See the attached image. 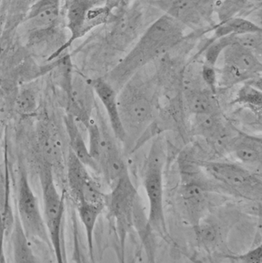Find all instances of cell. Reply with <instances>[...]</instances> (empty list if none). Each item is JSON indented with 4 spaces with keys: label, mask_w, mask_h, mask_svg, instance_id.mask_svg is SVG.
Listing matches in <instances>:
<instances>
[{
    "label": "cell",
    "mask_w": 262,
    "mask_h": 263,
    "mask_svg": "<svg viewBox=\"0 0 262 263\" xmlns=\"http://www.w3.org/2000/svg\"><path fill=\"white\" fill-rule=\"evenodd\" d=\"M184 29L168 14L160 16L142 32L129 52L104 79L118 92L140 69L181 44L186 39Z\"/></svg>",
    "instance_id": "6da1fadb"
},
{
    "label": "cell",
    "mask_w": 262,
    "mask_h": 263,
    "mask_svg": "<svg viewBox=\"0 0 262 263\" xmlns=\"http://www.w3.org/2000/svg\"><path fill=\"white\" fill-rule=\"evenodd\" d=\"M152 86L135 74L118 94V107L125 132V142L135 145L153 123L155 99Z\"/></svg>",
    "instance_id": "7a4b0ae2"
},
{
    "label": "cell",
    "mask_w": 262,
    "mask_h": 263,
    "mask_svg": "<svg viewBox=\"0 0 262 263\" xmlns=\"http://www.w3.org/2000/svg\"><path fill=\"white\" fill-rule=\"evenodd\" d=\"M166 148L163 137L152 142L146 159L143 187L148 201L147 229L160 236L168 234L164 208V168Z\"/></svg>",
    "instance_id": "3957f363"
},
{
    "label": "cell",
    "mask_w": 262,
    "mask_h": 263,
    "mask_svg": "<svg viewBox=\"0 0 262 263\" xmlns=\"http://www.w3.org/2000/svg\"><path fill=\"white\" fill-rule=\"evenodd\" d=\"M40 181L42 190L43 216L58 263H66L62 252V232L64 224V197L59 193L51 167L42 164L40 168Z\"/></svg>",
    "instance_id": "277c9868"
},
{
    "label": "cell",
    "mask_w": 262,
    "mask_h": 263,
    "mask_svg": "<svg viewBox=\"0 0 262 263\" xmlns=\"http://www.w3.org/2000/svg\"><path fill=\"white\" fill-rule=\"evenodd\" d=\"M140 204H141L140 195L127 172L112 187L110 194L107 196L106 204L121 241V260L124 259L127 233L133 227L135 211Z\"/></svg>",
    "instance_id": "5b68a950"
},
{
    "label": "cell",
    "mask_w": 262,
    "mask_h": 263,
    "mask_svg": "<svg viewBox=\"0 0 262 263\" xmlns=\"http://www.w3.org/2000/svg\"><path fill=\"white\" fill-rule=\"evenodd\" d=\"M207 174L216 182L246 198H255L261 193L258 174L239 163L222 161L201 162Z\"/></svg>",
    "instance_id": "8992f818"
},
{
    "label": "cell",
    "mask_w": 262,
    "mask_h": 263,
    "mask_svg": "<svg viewBox=\"0 0 262 263\" xmlns=\"http://www.w3.org/2000/svg\"><path fill=\"white\" fill-rule=\"evenodd\" d=\"M17 216L24 233L29 240L44 242L50 246L43 213L33 193L27 174L21 172L17 195Z\"/></svg>",
    "instance_id": "52a82bcc"
},
{
    "label": "cell",
    "mask_w": 262,
    "mask_h": 263,
    "mask_svg": "<svg viewBox=\"0 0 262 263\" xmlns=\"http://www.w3.org/2000/svg\"><path fill=\"white\" fill-rule=\"evenodd\" d=\"M98 124L102 132V150L99 161L100 174H103L106 183L113 187L118 180L128 172V167L118 147V140L110 127H107L104 121L102 120L100 115Z\"/></svg>",
    "instance_id": "ba28073f"
},
{
    "label": "cell",
    "mask_w": 262,
    "mask_h": 263,
    "mask_svg": "<svg viewBox=\"0 0 262 263\" xmlns=\"http://www.w3.org/2000/svg\"><path fill=\"white\" fill-rule=\"evenodd\" d=\"M68 99V113L87 127L96 105V93L91 82L74 76L65 90Z\"/></svg>",
    "instance_id": "9c48e42d"
},
{
    "label": "cell",
    "mask_w": 262,
    "mask_h": 263,
    "mask_svg": "<svg viewBox=\"0 0 262 263\" xmlns=\"http://www.w3.org/2000/svg\"><path fill=\"white\" fill-rule=\"evenodd\" d=\"M207 187L195 178H183L178 201L183 217L194 229L204 218L207 205Z\"/></svg>",
    "instance_id": "30bf717a"
},
{
    "label": "cell",
    "mask_w": 262,
    "mask_h": 263,
    "mask_svg": "<svg viewBox=\"0 0 262 263\" xmlns=\"http://www.w3.org/2000/svg\"><path fill=\"white\" fill-rule=\"evenodd\" d=\"M61 4L62 0H38L24 18L26 30L32 33L55 28L60 17Z\"/></svg>",
    "instance_id": "8fae6325"
},
{
    "label": "cell",
    "mask_w": 262,
    "mask_h": 263,
    "mask_svg": "<svg viewBox=\"0 0 262 263\" xmlns=\"http://www.w3.org/2000/svg\"><path fill=\"white\" fill-rule=\"evenodd\" d=\"M228 152L238 163L246 167L259 166L261 164V138L237 131L226 144Z\"/></svg>",
    "instance_id": "7c38bea8"
},
{
    "label": "cell",
    "mask_w": 262,
    "mask_h": 263,
    "mask_svg": "<svg viewBox=\"0 0 262 263\" xmlns=\"http://www.w3.org/2000/svg\"><path fill=\"white\" fill-rule=\"evenodd\" d=\"M91 85L96 97L103 103L114 135L118 141L124 143L126 136L120 116L118 92L104 78H98L91 81Z\"/></svg>",
    "instance_id": "4fadbf2b"
},
{
    "label": "cell",
    "mask_w": 262,
    "mask_h": 263,
    "mask_svg": "<svg viewBox=\"0 0 262 263\" xmlns=\"http://www.w3.org/2000/svg\"><path fill=\"white\" fill-rule=\"evenodd\" d=\"M220 58L223 65L240 71L241 73L252 79H257L260 77L261 63L258 54L238 44L236 41L226 47Z\"/></svg>",
    "instance_id": "5bb4252c"
},
{
    "label": "cell",
    "mask_w": 262,
    "mask_h": 263,
    "mask_svg": "<svg viewBox=\"0 0 262 263\" xmlns=\"http://www.w3.org/2000/svg\"><path fill=\"white\" fill-rule=\"evenodd\" d=\"M36 137L44 162L51 169H60L64 162L62 145L51 124L41 121L36 127Z\"/></svg>",
    "instance_id": "9a60e30c"
},
{
    "label": "cell",
    "mask_w": 262,
    "mask_h": 263,
    "mask_svg": "<svg viewBox=\"0 0 262 263\" xmlns=\"http://www.w3.org/2000/svg\"><path fill=\"white\" fill-rule=\"evenodd\" d=\"M183 105L192 115L220 113L216 95L210 90L188 88L183 93Z\"/></svg>",
    "instance_id": "2e32d148"
},
{
    "label": "cell",
    "mask_w": 262,
    "mask_h": 263,
    "mask_svg": "<svg viewBox=\"0 0 262 263\" xmlns=\"http://www.w3.org/2000/svg\"><path fill=\"white\" fill-rule=\"evenodd\" d=\"M65 127L69 140V150L76 155L77 158L88 169L96 173H100L99 165L91 158L88 147L83 137L78 125V121L69 114L64 118Z\"/></svg>",
    "instance_id": "e0dca14e"
},
{
    "label": "cell",
    "mask_w": 262,
    "mask_h": 263,
    "mask_svg": "<svg viewBox=\"0 0 262 263\" xmlns=\"http://www.w3.org/2000/svg\"><path fill=\"white\" fill-rule=\"evenodd\" d=\"M221 113L192 115L194 134L212 141H218L227 135V126Z\"/></svg>",
    "instance_id": "ac0fdd59"
},
{
    "label": "cell",
    "mask_w": 262,
    "mask_h": 263,
    "mask_svg": "<svg viewBox=\"0 0 262 263\" xmlns=\"http://www.w3.org/2000/svg\"><path fill=\"white\" fill-rule=\"evenodd\" d=\"M11 245L14 263H40L34 253L30 240L24 233L17 216L12 224Z\"/></svg>",
    "instance_id": "d6986e66"
},
{
    "label": "cell",
    "mask_w": 262,
    "mask_h": 263,
    "mask_svg": "<svg viewBox=\"0 0 262 263\" xmlns=\"http://www.w3.org/2000/svg\"><path fill=\"white\" fill-rule=\"evenodd\" d=\"M66 179L71 196L74 202L79 200L83 187L91 177L87 168L70 150L66 159Z\"/></svg>",
    "instance_id": "ffe728a7"
},
{
    "label": "cell",
    "mask_w": 262,
    "mask_h": 263,
    "mask_svg": "<svg viewBox=\"0 0 262 263\" xmlns=\"http://www.w3.org/2000/svg\"><path fill=\"white\" fill-rule=\"evenodd\" d=\"M78 216L84 226L87 238V246L89 250L90 255L93 259V249H94V232L96 222L99 215L103 212L104 206L91 204L84 201L76 202Z\"/></svg>",
    "instance_id": "44dd1931"
},
{
    "label": "cell",
    "mask_w": 262,
    "mask_h": 263,
    "mask_svg": "<svg viewBox=\"0 0 262 263\" xmlns=\"http://www.w3.org/2000/svg\"><path fill=\"white\" fill-rule=\"evenodd\" d=\"M198 241L205 249L215 248L222 236L221 229L217 223L202 219L195 228Z\"/></svg>",
    "instance_id": "7402d4cb"
},
{
    "label": "cell",
    "mask_w": 262,
    "mask_h": 263,
    "mask_svg": "<svg viewBox=\"0 0 262 263\" xmlns=\"http://www.w3.org/2000/svg\"><path fill=\"white\" fill-rule=\"evenodd\" d=\"M258 81L259 78H257L244 83L242 88L237 93L236 98L234 100L233 103L247 105L253 108L260 109L262 105L261 90L255 85V82Z\"/></svg>",
    "instance_id": "603a6c76"
},
{
    "label": "cell",
    "mask_w": 262,
    "mask_h": 263,
    "mask_svg": "<svg viewBox=\"0 0 262 263\" xmlns=\"http://www.w3.org/2000/svg\"><path fill=\"white\" fill-rule=\"evenodd\" d=\"M88 134V151L91 158L99 165L102 150V132L99 124L92 118L86 127Z\"/></svg>",
    "instance_id": "cb8c5ba5"
},
{
    "label": "cell",
    "mask_w": 262,
    "mask_h": 263,
    "mask_svg": "<svg viewBox=\"0 0 262 263\" xmlns=\"http://www.w3.org/2000/svg\"><path fill=\"white\" fill-rule=\"evenodd\" d=\"M37 108V100L35 92L30 88H25L17 95L15 100V109L21 115H31Z\"/></svg>",
    "instance_id": "d4e9b609"
},
{
    "label": "cell",
    "mask_w": 262,
    "mask_h": 263,
    "mask_svg": "<svg viewBox=\"0 0 262 263\" xmlns=\"http://www.w3.org/2000/svg\"><path fill=\"white\" fill-rule=\"evenodd\" d=\"M236 43L241 44L257 54L261 53V32L235 35Z\"/></svg>",
    "instance_id": "484cf974"
},
{
    "label": "cell",
    "mask_w": 262,
    "mask_h": 263,
    "mask_svg": "<svg viewBox=\"0 0 262 263\" xmlns=\"http://www.w3.org/2000/svg\"><path fill=\"white\" fill-rule=\"evenodd\" d=\"M202 81L205 83L209 90L217 94V88H218V76L216 66H210V65L203 63L202 66Z\"/></svg>",
    "instance_id": "4316f807"
},
{
    "label": "cell",
    "mask_w": 262,
    "mask_h": 263,
    "mask_svg": "<svg viewBox=\"0 0 262 263\" xmlns=\"http://www.w3.org/2000/svg\"><path fill=\"white\" fill-rule=\"evenodd\" d=\"M38 0H11L10 14L12 17H22L25 18L27 12Z\"/></svg>",
    "instance_id": "83f0119b"
},
{
    "label": "cell",
    "mask_w": 262,
    "mask_h": 263,
    "mask_svg": "<svg viewBox=\"0 0 262 263\" xmlns=\"http://www.w3.org/2000/svg\"><path fill=\"white\" fill-rule=\"evenodd\" d=\"M229 257L237 260L239 263H262V247H256L242 255Z\"/></svg>",
    "instance_id": "f1b7e54d"
},
{
    "label": "cell",
    "mask_w": 262,
    "mask_h": 263,
    "mask_svg": "<svg viewBox=\"0 0 262 263\" xmlns=\"http://www.w3.org/2000/svg\"><path fill=\"white\" fill-rule=\"evenodd\" d=\"M7 230V224H6L4 215H3L2 208L0 206V263H5L4 240H5V235Z\"/></svg>",
    "instance_id": "f546056e"
},
{
    "label": "cell",
    "mask_w": 262,
    "mask_h": 263,
    "mask_svg": "<svg viewBox=\"0 0 262 263\" xmlns=\"http://www.w3.org/2000/svg\"><path fill=\"white\" fill-rule=\"evenodd\" d=\"M3 0H0V33H1V31H2V11H3Z\"/></svg>",
    "instance_id": "4dcf8cb0"
},
{
    "label": "cell",
    "mask_w": 262,
    "mask_h": 263,
    "mask_svg": "<svg viewBox=\"0 0 262 263\" xmlns=\"http://www.w3.org/2000/svg\"><path fill=\"white\" fill-rule=\"evenodd\" d=\"M121 1V4L124 6H128L132 4V3L134 2L135 0H120Z\"/></svg>",
    "instance_id": "1f68e13d"
},
{
    "label": "cell",
    "mask_w": 262,
    "mask_h": 263,
    "mask_svg": "<svg viewBox=\"0 0 262 263\" xmlns=\"http://www.w3.org/2000/svg\"><path fill=\"white\" fill-rule=\"evenodd\" d=\"M208 263H220V261L217 259H210Z\"/></svg>",
    "instance_id": "d6a6232c"
},
{
    "label": "cell",
    "mask_w": 262,
    "mask_h": 263,
    "mask_svg": "<svg viewBox=\"0 0 262 263\" xmlns=\"http://www.w3.org/2000/svg\"><path fill=\"white\" fill-rule=\"evenodd\" d=\"M121 263H125V261H124V260H122V261H121ZM130 263H136V259L134 258V259L132 260L131 262Z\"/></svg>",
    "instance_id": "836d02e7"
},
{
    "label": "cell",
    "mask_w": 262,
    "mask_h": 263,
    "mask_svg": "<svg viewBox=\"0 0 262 263\" xmlns=\"http://www.w3.org/2000/svg\"><path fill=\"white\" fill-rule=\"evenodd\" d=\"M65 1H66V3H68L69 2V0H65Z\"/></svg>",
    "instance_id": "e575fe53"
}]
</instances>
